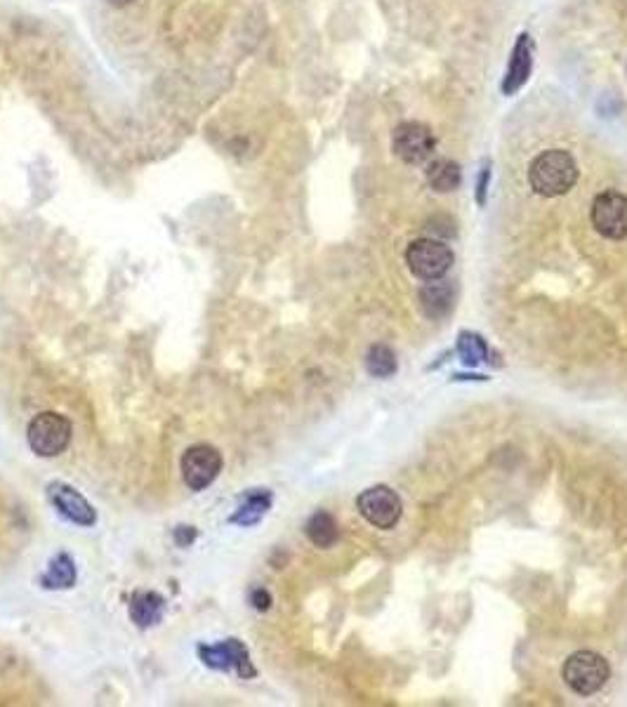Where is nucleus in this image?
Here are the masks:
<instances>
[{
    "mask_svg": "<svg viewBox=\"0 0 627 707\" xmlns=\"http://www.w3.org/2000/svg\"><path fill=\"white\" fill-rule=\"evenodd\" d=\"M578 175V163L569 151L547 149L533 158L528 168V184L538 196L557 198L576 187Z\"/></svg>",
    "mask_w": 627,
    "mask_h": 707,
    "instance_id": "obj_1",
    "label": "nucleus"
},
{
    "mask_svg": "<svg viewBox=\"0 0 627 707\" xmlns=\"http://www.w3.org/2000/svg\"><path fill=\"white\" fill-rule=\"evenodd\" d=\"M609 660L594 651H578L564 663V682L578 696H592L609 682Z\"/></svg>",
    "mask_w": 627,
    "mask_h": 707,
    "instance_id": "obj_2",
    "label": "nucleus"
},
{
    "mask_svg": "<svg viewBox=\"0 0 627 707\" xmlns=\"http://www.w3.org/2000/svg\"><path fill=\"white\" fill-rule=\"evenodd\" d=\"M453 260V250L437 239H418L406 248L408 269L422 281L444 279Z\"/></svg>",
    "mask_w": 627,
    "mask_h": 707,
    "instance_id": "obj_3",
    "label": "nucleus"
},
{
    "mask_svg": "<svg viewBox=\"0 0 627 707\" xmlns=\"http://www.w3.org/2000/svg\"><path fill=\"white\" fill-rule=\"evenodd\" d=\"M29 446L41 458H55L71 444V422L59 413H41L29 422Z\"/></svg>",
    "mask_w": 627,
    "mask_h": 707,
    "instance_id": "obj_4",
    "label": "nucleus"
},
{
    "mask_svg": "<svg viewBox=\"0 0 627 707\" xmlns=\"http://www.w3.org/2000/svg\"><path fill=\"white\" fill-rule=\"evenodd\" d=\"M437 149V137L429 125L406 121L396 125L392 135V151L408 165H422L432 158Z\"/></svg>",
    "mask_w": 627,
    "mask_h": 707,
    "instance_id": "obj_5",
    "label": "nucleus"
},
{
    "mask_svg": "<svg viewBox=\"0 0 627 707\" xmlns=\"http://www.w3.org/2000/svg\"><path fill=\"white\" fill-rule=\"evenodd\" d=\"M356 507H359L361 517L373 524L375 528H382V531H389L399 524L401 519V498L392 491L389 486H373L368 491H363L359 498H356Z\"/></svg>",
    "mask_w": 627,
    "mask_h": 707,
    "instance_id": "obj_6",
    "label": "nucleus"
},
{
    "mask_svg": "<svg viewBox=\"0 0 627 707\" xmlns=\"http://www.w3.org/2000/svg\"><path fill=\"white\" fill-rule=\"evenodd\" d=\"M592 224L604 239L620 241L627 236V196L604 191L592 203Z\"/></svg>",
    "mask_w": 627,
    "mask_h": 707,
    "instance_id": "obj_7",
    "label": "nucleus"
},
{
    "mask_svg": "<svg viewBox=\"0 0 627 707\" xmlns=\"http://www.w3.org/2000/svg\"><path fill=\"white\" fill-rule=\"evenodd\" d=\"M222 472V455L217 448L198 444L191 446L182 458V477L191 491H203Z\"/></svg>",
    "mask_w": 627,
    "mask_h": 707,
    "instance_id": "obj_8",
    "label": "nucleus"
},
{
    "mask_svg": "<svg viewBox=\"0 0 627 707\" xmlns=\"http://www.w3.org/2000/svg\"><path fill=\"white\" fill-rule=\"evenodd\" d=\"M198 656L213 670H236L243 679L255 677V667L250 665L246 646L239 639H227L215 646H198Z\"/></svg>",
    "mask_w": 627,
    "mask_h": 707,
    "instance_id": "obj_9",
    "label": "nucleus"
},
{
    "mask_svg": "<svg viewBox=\"0 0 627 707\" xmlns=\"http://www.w3.org/2000/svg\"><path fill=\"white\" fill-rule=\"evenodd\" d=\"M50 502L57 507V512L62 514L64 519L74 521L78 526H92L97 521V514L92 510V505L83 498L76 488L62 484V481H55V484L48 486Z\"/></svg>",
    "mask_w": 627,
    "mask_h": 707,
    "instance_id": "obj_10",
    "label": "nucleus"
},
{
    "mask_svg": "<svg viewBox=\"0 0 627 707\" xmlns=\"http://www.w3.org/2000/svg\"><path fill=\"white\" fill-rule=\"evenodd\" d=\"M533 52H536V43L528 33H521L514 43L510 62H507V71L503 78V95H514L526 85L533 71Z\"/></svg>",
    "mask_w": 627,
    "mask_h": 707,
    "instance_id": "obj_11",
    "label": "nucleus"
},
{
    "mask_svg": "<svg viewBox=\"0 0 627 707\" xmlns=\"http://www.w3.org/2000/svg\"><path fill=\"white\" fill-rule=\"evenodd\" d=\"M420 309L427 319L441 321L444 316L453 312L455 305V286L451 281H441L437 279L434 283H427L425 288L420 290Z\"/></svg>",
    "mask_w": 627,
    "mask_h": 707,
    "instance_id": "obj_12",
    "label": "nucleus"
},
{
    "mask_svg": "<svg viewBox=\"0 0 627 707\" xmlns=\"http://www.w3.org/2000/svg\"><path fill=\"white\" fill-rule=\"evenodd\" d=\"M425 177H427V184L434 191H439V194H451V191L460 187L462 170L458 163L451 161V158H437V161L427 165Z\"/></svg>",
    "mask_w": 627,
    "mask_h": 707,
    "instance_id": "obj_13",
    "label": "nucleus"
},
{
    "mask_svg": "<svg viewBox=\"0 0 627 707\" xmlns=\"http://www.w3.org/2000/svg\"><path fill=\"white\" fill-rule=\"evenodd\" d=\"M165 601L156 592H135L130 601V616L140 627H151L163 618Z\"/></svg>",
    "mask_w": 627,
    "mask_h": 707,
    "instance_id": "obj_14",
    "label": "nucleus"
},
{
    "mask_svg": "<svg viewBox=\"0 0 627 707\" xmlns=\"http://www.w3.org/2000/svg\"><path fill=\"white\" fill-rule=\"evenodd\" d=\"M269 507H272V493L250 491L246 495V500H243V505L239 507V510H236V514L229 521L231 524H239V526H255L257 521H260L264 514L269 512Z\"/></svg>",
    "mask_w": 627,
    "mask_h": 707,
    "instance_id": "obj_15",
    "label": "nucleus"
},
{
    "mask_svg": "<svg viewBox=\"0 0 627 707\" xmlns=\"http://www.w3.org/2000/svg\"><path fill=\"white\" fill-rule=\"evenodd\" d=\"M305 533H307V538L312 540V545L321 547V550H328V547H333L335 543H338V538H340L338 524H335V519L330 517L328 512L312 514V519H309L307 526H305Z\"/></svg>",
    "mask_w": 627,
    "mask_h": 707,
    "instance_id": "obj_16",
    "label": "nucleus"
},
{
    "mask_svg": "<svg viewBox=\"0 0 627 707\" xmlns=\"http://www.w3.org/2000/svg\"><path fill=\"white\" fill-rule=\"evenodd\" d=\"M41 583H43V587H48V590H66V587L74 585L76 583L74 559L64 552L57 554V557L50 561L48 571H45Z\"/></svg>",
    "mask_w": 627,
    "mask_h": 707,
    "instance_id": "obj_17",
    "label": "nucleus"
},
{
    "mask_svg": "<svg viewBox=\"0 0 627 707\" xmlns=\"http://www.w3.org/2000/svg\"><path fill=\"white\" fill-rule=\"evenodd\" d=\"M399 363H396V354L387 345H373L366 354V370L373 378H389L396 373Z\"/></svg>",
    "mask_w": 627,
    "mask_h": 707,
    "instance_id": "obj_18",
    "label": "nucleus"
},
{
    "mask_svg": "<svg viewBox=\"0 0 627 707\" xmlns=\"http://www.w3.org/2000/svg\"><path fill=\"white\" fill-rule=\"evenodd\" d=\"M455 349H458L460 361L470 368H477L479 363L486 361V356H488V347H486L484 338H481V335H477V333H467V330L458 335V345H455Z\"/></svg>",
    "mask_w": 627,
    "mask_h": 707,
    "instance_id": "obj_19",
    "label": "nucleus"
},
{
    "mask_svg": "<svg viewBox=\"0 0 627 707\" xmlns=\"http://www.w3.org/2000/svg\"><path fill=\"white\" fill-rule=\"evenodd\" d=\"M488 184H491V161H484V168H481V173L477 177V189H474V201H477V206L481 208L486 206Z\"/></svg>",
    "mask_w": 627,
    "mask_h": 707,
    "instance_id": "obj_20",
    "label": "nucleus"
},
{
    "mask_svg": "<svg viewBox=\"0 0 627 707\" xmlns=\"http://www.w3.org/2000/svg\"><path fill=\"white\" fill-rule=\"evenodd\" d=\"M250 604H253V609L257 611H269V606H272V594L262 590V587H257V590L250 592Z\"/></svg>",
    "mask_w": 627,
    "mask_h": 707,
    "instance_id": "obj_21",
    "label": "nucleus"
},
{
    "mask_svg": "<svg viewBox=\"0 0 627 707\" xmlns=\"http://www.w3.org/2000/svg\"><path fill=\"white\" fill-rule=\"evenodd\" d=\"M194 538H196V531L191 526H180V528H177L175 540H177V545H180V547L191 545V540H194Z\"/></svg>",
    "mask_w": 627,
    "mask_h": 707,
    "instance_id": "obj_22",
    "label": "nucleus"
},
{
    "mask_svg": "<svg viewBox=\"0 0 627 707\" xmlns=\"http://www.w3.org/2000/svg\"><path fill=\"white\" fill-rule=\"evenodd\" d=\"M111 8H128L130 3H135V0H107Z\"/></svg>",
    "mask_w": 627,
    "mask_h": 707,
    "instance_id": "obj_23",
    "label": "nucleus"
},
{
    "mask_svg": "<svg viewBox=\"0 0 627 707\" xmlns=\"http://www.w3.org/2000/svg\"><path fill=\"white\" fill-rule=\"evenodd\" d=\"M625 69H627V66H625Z\"/></svg>",
    "mask_w": 627,
    "mask_h": 707,
    "instance_id": "obj_24",
    "label": "nucleus"
}]
</instances>
